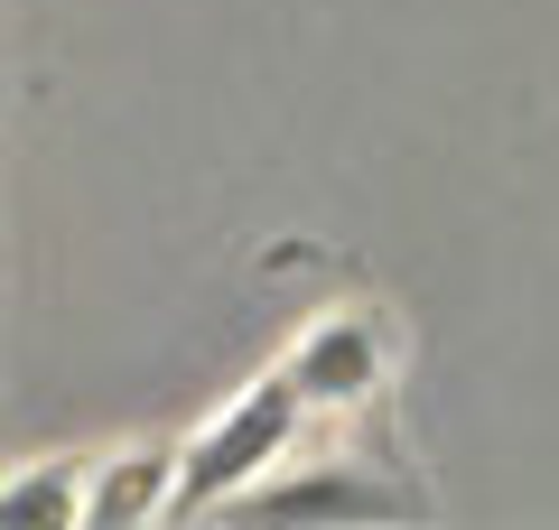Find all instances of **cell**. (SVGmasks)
I'll return each mask as SVG.
<instances>
[{"instance_id": "obj_1", "label": "cell", "mask_w": 559, "mask_h": 530, "mask_svg": "<svg viewBox=\"0 0 559 530\" xmlns=\"http://www.w3.org/2000/svg\"><path fill=\"white\" fill-rule=\"evenodd\" d=\"M299 419H308V400H299V382L280 373V382H261L252 400H234V410H224L205 437H187V447H178V521H197V511H215V503H234V493H252L261 474L289 456Z\"/></svg>"}, {"instance_id": "obj_4", "label": "cell", "mask_w": 559, "mask_h": 530, "mask_svg": "<svg viewBox=\"0 0 559 530\" xmlns=\"http://www.w3.org/2000/svg\"><path fill=\"white\" fill-rule=\"evenodd\" d=\"M0 511H20V521H84V484L75 466H47V474H10V493H0Z\"/></svg>"}, {"instance_id": "obj_5", "label": "cell", "mask_w": 559, "mask_h": 530, "mask_svg": "<svg viewBox=\"0 0 559 530\" xmlns=\"http://www.w3.org/2000/svg\"><path fill=\"white\" fill-rule=\"evenodd\" d=\"M261 503H271V511H373L382 493L373 484H326V474H318V484H271Z\"/></svg>"}, {"instance_id": "obj_3", "label": "cell", "mask_w": 559, "mask_h": 530, "mask_svg": "<svg viewBox=\"0 0 559 530\" xmlns=\"http://www.w3.org/2000/svg\"><path fill=\"white\" fill-rule=\"evenodd\" d=\"M140 511H178V456H168V447L121 456V466L84 493V521H94V530H131Z\"/></svg>"}, {"instance_id": "obj_2", "label": "cell", "mask_w": 559, "mask_h": 530, "mask_svg": "<svg viewBox=\"0 0 559 530\" xmlns=\"http://www.w3.org/2000/svg\"><path fill=\"white\" fill-rule=\"evenodd\" d=\"M289 382H299L308 410H355L382 382V335L364 326V316H326V326L289 353Z\"/></svg>"}]
</instances>
